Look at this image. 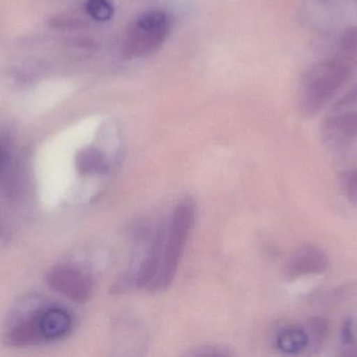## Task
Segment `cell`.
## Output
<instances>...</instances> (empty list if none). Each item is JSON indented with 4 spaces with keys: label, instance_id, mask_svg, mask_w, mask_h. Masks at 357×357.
Wrapping results in <instances>:
<instances>
[{
    "label": "cell",
    "instance_id": "cell-1",
    "mask_svg": "<svg viewBox=\"0 0 357 357\" xmlns=\"http://www.w3.org/2000/svg\"><path fill=\"white\" fill-rule=\"evenodd\" d=\"M350 57L341 54L310 69L300 85V110L314 117L345 83L351 71Z\"/></svg>",
    "mask_w": 357,
    "mask_h": 357
},
{
    "label": "cell",
    "instance_id": "cell-2",
    "mask_svg": "<svg viewBox=\"0 0 357 357\" xmlns=\"http://www.w3.org/2000/svg\"><path fill=\"white\" fill-rule=\"evenodd\" d=\"M195 217V203L190 198L183 199L176 205L169 226L163 232L158 272L150 291H165L173 282L192 230Z\"/></svg>",
    "mask_w": 357,
    "mask_h": 357
},
{
    "label": "cell",
    "instance_id": "cell-3",
    "mask_svg": "<svg viewBox=\"0 0 357 357\" xmlns=\"http://www.w3.org/2000/svg\"><path fill=\"white\" fill-rule=\"evenodd\" d=\"M171 31L169 15L162 10H149L132 24L125 41V52L130 58H142L157 52Z\"/></svg>",
    "mask_w": 357,
    "mask_h": 357
},
{
    "label": "cell",
    "instance_id": "cell-4",
    "mask_svg": "<svg viewBox=\"0 0 357 357\" xmlns=\"http://www.w3.org/2000/svg\"><path fill=\"white\" fill-rule=\"evenodd\" d=\"M47 279L52 289L77 303L88 301L93 293V280L79 268L58 266L48 272Z\"/></svg>",
    "mask_w": 357,
    "mask_h": 357
},
{
    "label": "cell",
    "instance_id": "cell-5",
    "mask_svg": "<svg viewBox=\"0 0 357 357\" xmlns=\"http://www.w3.org/2000/svg\"><path fill=\"white\" fill-rule=\"evenodd\" d=\"M328 265L329 259L324 251L314 245H306L298 249L291 256L287 261L285 274L289 279L321 275Z\"/></svg>",
    "mask_w": 357,
    "mask_h": 357
},
{
    "label": "cell",
    "instance_id": "cell-6",
    "mask_svg": "<svg viewBox=\"0 0 357 357\" xmlns=\"http://www.w3.org/2000/svg\"><path fill=\"white\" fill-rule=\"evenodd\" d=\"M325 142L333 148H341L357 138V111H348L331 117L323 130Z\"/></svg>",
    "mask_w": 357,
    "mask_h": 357
},
{
    "label": "cell",
    "instance_id": "cell-7",
    "mask_svg": "<svg viewBox=\"0 0 357 357\" xmlns=\"http://www.w3.org/2000/svg\"><path fill=\"white\" fill-rule=\"evenodd\" d=\"M71 327V319L64 310H47L38 319L40 335L47 340H56L64 337Z\"/></svg>",
    "mask_w": 357,
    "mask_h": 357
},
{
    "label": "cell",
    "instance_id": "cell-8",
    "mask_svg": "<svg viewBox=\"0 0 357 357\" xmlns=\"http://www.w3.org/2000/svg\"><path fill=\"white\" fill-rule=\"evenodd\" d=\"M310 337L307 333L297 327L282 329L277 335V347L287 354H298L307 348Z\"/></svg>",
    "mask_w": 357,
    "mask_h": 357
},
{
    "label": "cell",
    "instance_id": "cell-9",
    "mask_svg": "<svg viewBox=\"0 0 357 357\" xmlns=\"http://www.w3.org/2000/svg\"><path fill=\"white\" fill-rule=\"evenodd\" d=\"M77 170L82 174H104L108 172L109 163L105 155L96 148H86L79 151L75 159Z\"/></svg>",
    "mask_w": 357,
    "mask_h": 357
},
{
    "label": "cell",
    "instance_id": "cell-10",
    "mask_svg": "<svg viewBox=\"0 0 357 357\" xmlns=\"http://www.w3.org/2000/svg\"><path fill=\"white\" fill-rule=\"evenodd\" d=\"M87 12L96 20H110L113 16L112 4L109 0H88Z\"/></svg>",
    "mask_w": 357,
    "mask_h": 357
},
{
    "label": "cell",
    "instance_id": "cell-11",
    "mask_svg": "<svg viewBox=\"0 0 357 357\" xmlns=\"http://www.w3.org/2000/svg\"><path fill=\"white\" fill-rule=\"evenodd\" d=\"M340 52L351 58L357 52V27H349L340 37Z\"/></svg>",
    "mask_w": 357,
    "mask_h": 357
},
{
    "label": "cell",
    "instance_id": "cell-12",
    "mask_svg": "<svg viewBox=\"0 0 357 357\" xmlns=\"http://www.w3.org/2000/svg\"><path fill=\"white\" fill-rule=\"evenodd\" d=\"M341 184L348 198L357 201V171L344 172L341 176Z\"/></svg>",
    "mask_w": 357,
    "mask_h": 357
},
{
    "label": "cell",
    "instance_id": "cell-13",
    "mask_svg": "<svg viewBox=\"0 0 357 357\" xmlns=\"http://www.w3.org/2000/svg\"><path fill=\"white\" fill-rule=\"evenodd\" d=\"M312 330L316 339L322 340L328 331V325L322 319H314L312 323Z\"/></svg>",
    "mask_w": 357,
    "mask_h": 357
},
{
    "label": "cell",
    "instance_id": "cell-14",
    "mask_svg": "<svg viewBox=\"0 0 357 357\" xmlns=\"http://www.w3.org/2000/svg\"><path fill=\"white\" fill-rule=\"evenodd\" d=\"M344 341L350 343L354 340V333H352L351 323H347L343 328Z\"/></svg>",
    "mask_w": 357,
    "mask_h": 357
},
{
    "label": "cell",
    "instance_id": "cell-15",
    "mask_svg": "<svg viewBox=\"0 0 357 357\" xmlns=\"http://www.w3.org/2000/svg\"><path fill=\"white\" fill-rule=\"evenodd\" d=\"M3 161H4V153H3V151H2V149L0 148V171H1L2 166H3Z\"/></svg>",
    "mask_w": 357,
    "mask_h": 357
}]
</instances>
